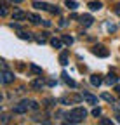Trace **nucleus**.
<instances>
[{"instance_id": "nucleus-1", "label": "nucleus", "mask_w": 120, "mask_h": 125, "mask_svg": "<svg viewBox=\"0 0 120 125\" xmlns=\"http://www.w3.org/2000/svg\"><path fill=\"white\" fill-rule=\"evenodd\" d=\"M85 116H87V111L84 108H73L66 115V122L68 123H80V122H84Z\"/></svg>"}, {"instance_id": "nucleus-2", "label": "nucleus", "mask_w": 120, "mask_h": 125, "mask_svg": "<svg viewBox=\"0 0 120 125\" xmlns=\"http://www.w3.org/2000/svg\"><path fill=\"white\" fill-rule=\"evenodd\" d=\"M28 108H30V101H23V103H19L18 106H14L12 111L16 113V115H23V113L28 111Z\"/></svg>"}, {"instance_id": "nucleus-3", "label": "nucleus", "mask_w": 120, "mask_h": 125, "mask_svg": "<svg viewBox=\"0 0 120 125\" xmlns=\"http://www.w3.org/2000/svg\"><path fill=\"white\" fill-rule=\"evenodd\" d=\"M0 76H2V82H4V83H12V82H14V73L9 71V70L5 68V64H4V71H2V75H0Z\"/></svg>"}, {"instance_id": "nucleus-4", "label": "nucleus", "mask_w": 120, "mask_h": 125, "mask_svg": "<svg viewBox=\"0 0 120 125\" xmlns=\"http://www.w3.org/2000/svg\"><path fill=\"white\" fill-rule=\"evenodd\" d=\"M92 52L96 54V56H99V57H106L110 52H108V49L104 45H94L92 47Z\"/></svg>"}, {"instance_id": "nucleus-5", "label": "nucleus", "mask_w": 120, "mask_h": 125, "mask_svg": "<svg viewBox=\"0 0 120 125\" xmlns=\"http://www.w3.org/2000/svg\"><path fill=\"white\" fill-rule=\"evenodd\" d=\"M28 18V14L26 12H23V10H19V9H16L12 12V19L14 21H23V19H26Z\"/></svg>"}, {"instance_id": "nucleus-6", "label": "nucleus", "mask_w": 120, "mask_h": 125, "mask_svg": "<svg viewBox=\"0 0 120 125\" xmlns=\"http://www.w3.org/2000/svg\"><path fill=\"white\" fill-rule=\"evenodd\" d=\"M80 23L84 24V26H91L92 23H94V18L91 14H84V16H80Z\"/></svg>"}, {"instance_id": "nucleus-7", "label": "nucleus", "mask_w": 120, "mask_h": 125, "mask_svg": "<svg viewBox=\"0 0 120 125\" xmlns=\"http://www.w3.org/2000/svg\"><path fill=\"white\" fill-rule=\"evenodd\" d=\"M30 87H32L33 90H40V89L44 87V80H42V78H35V80H32Z\"/></svg>"}, {"instance_id": "nucleus-8", "label": "nucleus", "mask_w": 120, "mask_h": 125, "mask_svg": "<svg viewBox=\"0 0 120 125\" xmlns=\"http://www.w3.org/2000/svg\"><path fill=\"white\" fill-rule=\"evenodd\" d=\"M82 96H84L85 103H89V104H98V97H96V96H92V94H87V92H84Z\"/></svg>"}, {"instance_id": "nucleus-9", "label": "nucleus", "mask_w": 120, "mask_h": 125, "mask_svg": "<svg viewBox=\"0 0 120 125\" xmlns=\"http://www.w3.org/2000/svg\"><path fill=\"white\" fill-rule=\"evenodd\" d=\"M84 99V96H71V97H65V99H61V103H80Z\"/></svg>"}, {"instance_id": "nucleus-10", "label": "nucleus", "mask_w": 120, "mask_h": 125, "mask_svg": "<svg viewBox=\"0 0 120 125\" xmlns=\"http://www.w3.org/2000/svg\"><path fill=\"white\" fill-rule=\"evenodd\" d=\"M91 83H92L94 87H99V85L103 83V78H101L99 75H92V76H91Z\"/></svg>"}, {"instance_id": "nucleus-11", "label": "nucleus", "mask_w": 120, "mask_h": 125, "mask_svg": "<svg viewBox=\"0 0 120 125\" xmlns=\"http://www.w3.org/2000/svg\"><path fill=\"white\" fill-rule=\"evenodd\" d=\"M49 5H51V4H45V2H37V0L33 2V7H35V9H42V10H49Z\"/></svg>"}, {"instance_id": "nucleus-12", "label": "nucleus", "mask_w": 120, "mask_h": 125, "mask_svg": "<svg viewBox=\"0 0 120 125\" xmlns=\"http://www.w3.org/2000/svg\"><path fill=\"white\" fill-rule=\"evenodd\" d=\"M59 62H61L63 66L68 64V51H63V52H61V56H59Z\"/></svg>"}, {"instance_id": "nucleus-13", "label": "nucleus", "mask_w": 120, "mask_h": 125, "mask_svg": "<svg viewBox=\"0 0 120 125\" xmlns=\"http://www.w3.org/2000/svg\"><path fill=\"white\" fill-rule=\"evenodd\" d=\"M117 82H118V76H117V75H113V73H110V75H108V78H106V83H108V85H115Z\"/></svg>"}, {"instance_id": "nucleus-14", "label": "nucleus", "mask_w": 120, "mask_h": 125, "mask_svg": "<svg viewBox=\"0 0 120 125\" xmlns=\"http://www.w3.org/2000/svg\"><path fill=\"white\" fill-rule=\"evenodd\" d=\"M63 43H65V42H61L59 38H52V40H51V45L54 47V49H61V47H63Z\"/></svg>"}, {"instance_id": "nucleus-15", "label": "nucleus", "mask_w": 120, "mask_h": 125, "mask_svg": "<svg viewBox=\"0 0 120 125\" xmlns=\"http://www.w3.org/2000/svg\"><path fill=\"white\" fill-rule=\"evenodd\" d=\"M101 7H103L101 2H89V9H91V10H99Z\"/></svg>"}, {"instance_id": "nucleus-16", "label": "nucleus", "mask_w": 120, "mask_h": 125, "mask_svg": "<svg viewBox=\"0 0 120 125\" xmlns=\"http://www.w3.org/2000/svg\"><path fill=\"white\" fill-rule=\"evenodd\" d=\"M28 19H30V21H32L33 24H38V23H42V19L38 18V16H37V14H28Z\"/></svg>"}, {"instance_id": "nucleus-17", "label": "nucleus", "mask_w": 120, "mask_h": 125, "mask_svg": "<svg viewBox=\"0 0 120 125\" xmlns=\"http://www.w3.org/2000/svg\"><path fill=\"white\" fill-rule=\"evenodd\" d=\"M101 97H103L104 101H108V103H115V97L111 96V94H108V92H103V94H101Z\"/></svg>"}, {"instance_id": "nucleus-18", "label": "nucleus", "mask_w": 120, "mask_h": 125, "mask_svg": "<svg viewBox=\"0 0 120 125\" xmlns=\"http://www.w3.org/2000/svg\"><path fill=\"white\" fill-rule=\"evenodd\" d=\"M63 76H65V82H66L70 87H77V82H75V80H71V78H70L66 73H63Z\"/></svg>"}, {"instance_id": "nucleus-19", "label": "nucleus", "mask_w": 120, "mask_h": 125, "mask_svg": "<svg viewBox=\"0 0 120 125\" xmlns=\"http://www.w3.org/2000/svg\"><path fill=\"white\" fill-rule=\"evenodd\" d=\"M45 35H47V33H42V35H37V37H35V40H37L38 43H45V42H47Z\"/></svg>"}, {"instance_id": "nucleus-20", "label": "nucleus", "mask_w": 120, "mask_h": 125, "mask_svg": "<svg viewBox=\"0 0 120 125\" xmlns=\"http://www.w3.org/2000/svg\"><path fill=\"white\" fill-rule=\"evenodd\" d=\"M30 70H32L35 75H42V68H38L37 64H30Z\"/></svg>"}, {"instance_id": "nucleus-21", "label": "nucleus", "mask_w": 120, "mask_h": 125, "mask_svg": "<svg viewBox=\"0 0 120 125\" xmlns=\"http://www.w3.org/2000/svg\"><path fill=\"white\" fill-rule=\"evenodd\" d=\"M66 7L75 10V9H77V2H75V0H66Z\"/></svg>"}, {"instance_id": "nucleus-22", "label": "nucleus", "mask_w": 120, "mask_h": 125, "mask_svg": "<svg viewBox=\"0 0 120 125\" xmlns=\"http://www.w3.org/2000/svg\"><path fill=\"white\" fill-rule=\"evenodd\" d=\"M63 42H65L66 45H71V43H73V38H71L70 35H63Z\"/></svg>"}, {"instance_id": "nucleus-23", "label": "nucleus", "mask_w": 120, "mask_h": 125, "mask_svg": "<svg viewBox=\"0 0 120 125\" xmlns=\"http://www.w3.org/2000/svg\"><path fill=\"white\" fill-rule=\"evenodd\" d=\"M19 38H23V40H30V38H32V35H30V33H24V31H21V33H19Z\"/></svg>"}, {"instance_id": "nucleus-24", "label": "nucleus", "mask_w": 120, "mask_h": 125, "mask_svg": "<svg viewBox=\"0 0 120 125\" xmlns=\"http://www.w3.org/2000/svg\"><path fill=\"white\" fill-rule=\"evenodd\" d=\"M30 109H33V111H35V109H38V103H37V101H30Z\"/></svg>"}, {"instance_id": "nucleus-25", "label": "nucleus", "mask_w": 120, "mask_h": 125, "mask_svg": "<svg viewBox=\"0 0 120 125\" xmlns=\"http://www.w3.org/2000/svg\"><path fill=\"white\" fill-rule=\"evenodd\" d=\"M106 30H108V31H111V33H113V31L117 30V26H115V24H111V23H108V24H106Z\"/></svg>"}, {"instance_id": "nucleus-26", "label": "nucleus", "mask_w": 120, "mask_h": 125, "mask_svg": "<svg viewBox=\"0 0 120 125\" xmlns=\"http://www.w3.org/2000/svg\"><path fill=\"white\" fill-rule=\"evenodd\" d=\"M49 10H51L52 14H59V9H57L56 5H49Z\"/></svg>"}, {"instance_id": "nucleus-27", "label": "nucleus", "mask_w": 120, "mask_h": 125, "mask_svg": "<svg viewBox=\"0 0 120 125\" xmlns=\"http://www.w3.org/2000/svg\"><path fill=\"white\" fill-rule=\"evenodd\" d=\"M101 115V108H94L92 109V116H99Z\"/></svg>"}, {"instance_id": "nucleus-28", "label": "nucleus", "mask_w": 120, "mask_h": 125, "mask_svg": "<svg viewBox=\"0 0 120 125\" xmlns=\"http://www.w3.org/2000/svg\"><path fill=\"white\" fill-rule=\"evenodd\" d=\"M101 125H111V120L110 118H101Z\"/></svg>"}, {"instance_id": "nucleus-29", "label": "nucleus", "mask_w": 120, "mask_h": 125, "mask_svg": "<svg viewBox=\"0 0 120 125\" xmlns=\"http://www.w3.org/2000/svg\"><path fill=\"white\" fill-rule=\"evenodd\" d=\"M11 2H12V4H21L23 0H11Z\"/></svg>"}, {"instance_id": "nucleus-30", "label": "nucleus", "mask_w": 120, "mask_h": 125, "mask_svg": "<svg viewBox=\"0 0 120 125\" xmlns=\"http://www.w3.org/2000/svg\"><path fill=\"white\" fill-rule=\"evenodd\" d=\"M115 12H117V14H120V4L117 5V9H115Z\"/></svg>"}]
</instances>
